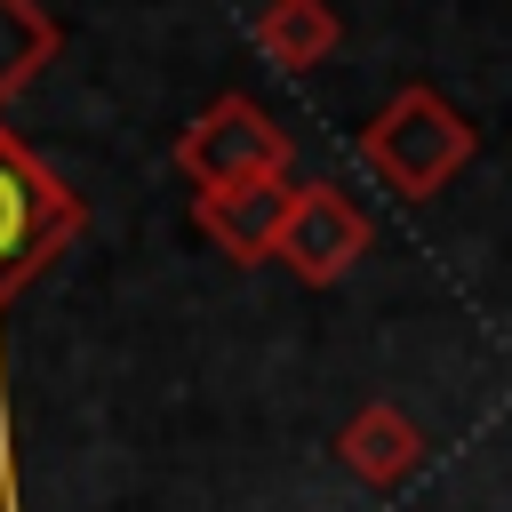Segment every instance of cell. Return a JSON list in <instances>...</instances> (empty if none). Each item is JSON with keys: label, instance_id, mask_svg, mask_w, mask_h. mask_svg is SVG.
<instances>
[{"label": "cell", "instance_id": "obj_5", "mask_svg": "<svg viewBox=\"0 0 512 512\" xmlns=\"http://www.w3.org/2000/svg\"><path fill=\"white\" fill-rule=\"evenodd\" d=\"M288 208H296V184H288V176H256V184L200 192V200H192V224H200L232 264H264V256H280Z\"/></svg>", "mask_w": 512, "mask_h": 512}, {"label": "cell", "instance_id": "obj_2", "mask_svg": "<svg viewBox=\"0 0 512 512\" xmlns=\"http://www.w3.org/2000/svg\"><path fill=\"white\" fill-rule=\"evenodd\" d=\"M472 120L440 96V88H424V80H408L368 128H360V152H368V168L392 184V192H408V200H432L464 160H472Z\"/></svg>", "mask_w": 512, "mask_h": 512}, {"label": "cell", "instance_id": "obj_4", "mask_svg": "<svg viewBox=\"0 0 512 512\" xmlns=\"http://www.w3.org/2000/svg\"><path fill=\"white\" fill-rule=\"evenodd\" d=\"M368 256V216L344 184H296V208H288V232H280V264L304 280V288H328L344 280L352 264Z\"/></svg>", "mask_w": 512, "mask_h": 512}, {"label": "cell", "instance_id": "obj_8", "mask_svg": "<svg viewBox=\"0 0 512 512\" xmlns=\"http://www.w3.org/2000/svg\"><path fill=\"white\" fill-rule=\"evenodd\" d=\"M48 56H56V24H48L32 0H0V104H8L16 88H32Z\"/></svg>", "mask_w": 512, "mask_h": 512}, {"label": "cell", "instance_id": "obj_6", "mask_svg": "<svg viewBox=\"0 0 512 512\" xmlns=\"http://www.w3.org/2000/svg\"><path fill=\"white\" fill-rule=\"evenodd\" d=\"M336 464L352 480H368V488H400L424 464V432H416V416L400 400H360L344 416V432H336Z\"/></svg>", "mask_w": 512, "mask_h": 512}, {"label": "cell", "instance_id": "obj_1", "mask_svg": "<svg viewBox=\"0 0 512 512\" xmlns=\"http://www.w3.org/2000/svg\"><path fill=\"white\" fill-rule=\"evenodd\" d=\"M80 224H88L80 192L0 128V304L32 272H48L80 240ZM0 512H24V496H16V448H8V384H0Z\"/></svg>", "mask_w": 512, "mask_h": 512}, {"label": "cell", "instance_id": "obj_3", "mask_svg": "<svg viewBox=\"0 0 512 512\" xmlns=\"http://www.w3.org/2000/svg\"><path fill=\"white\" fill-rule=\"evenodd\" d=\"M176 168H184L200 192L256 184V176H288V128H280L256 96H216V104L192 112V128L176 136Z\"/></svg>", "mask_w": 512, "mask_h": 512}, {"label": "cell", "instance_id": "obj_7", "mask_svg": "<svg viewBox=\"0 0 512 512\" xmlns=\"http://www.w3.org/2000/svg\"><path fill=\"white\" fill-rule=\"evenodd\" d=\"M336 8L328 0H264V16H256V48H264V64H280V72H312V64H328L336 56Z\"/></svg>", "mask_w": 512, "mask_h": 512}]
</instances>
